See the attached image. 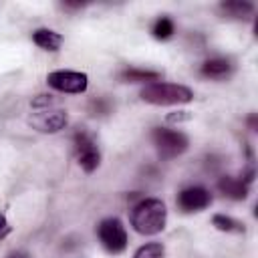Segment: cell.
<instances>
[{
	"mask_svg": "<svg viewBox=\"0 0 258 258\" xmlns=\"http://www.w3.org/2000/svg\"><path fill=\"white\" fill-rule=\"evenodd\" d=\"M212 204V194L202 187V185H189L185 189L179 191L177 196V206L181 208V212H202Z\"/></svg>",
	"mask_w": 258,
	"mask_h": 258,
	"instance_id": "obj_8",
	"label": "cell"
},
{
	"mask_svg": "<svg viewBox=\"0 0 258 258\" xmlns=\"http://www.w3.org/2000/svg\"><path fill=\"white\" fill-rule=\"evenodd\" d=\"M248 123H250V129H256V115H252V117L248 119Z\"/></svg>",
	"mask_w": 258,
	"mask_h": 258,
	"instance_id": "obj_22",
	"label": "cell"
},
{
	"mask_svg": "<svg viewBox=\"0 0 258 258\" xmlns=\"http://www.w3.org/2000/svg\"><path fill=\"white\" fill-rule=\"evenodd\" d=\"M103 248L111 254H119L127 248V232L119 218H105L97 228Z\"/></svg>",
	"mask_w": 258,
	"mask_h": 258,
	"instance_id": "obj_4",
	"label": "cell"
},
{
	"mask_svg": "<svg viewBox=\"0 0 258 258\" xmlns=\"http://www.w3.org/2000/svg\"><path fill=\"white\" fill-rule=\"evenodd\" d=\"M8 258H30V256H28L26 252H12Z\"/></svg>",
	"mask_w": 258,
	"mask_h": 258,
	"instance_id": "obj_21",
	"label": "cell"
},
{
	"mask_svg": "<svg viewBox=\"0 0 258 258\" xmlns=\"http://www.w3.org/2000/svg\"><path fill=\"white\" fill-rule=\"evenodd\" d=\"M69 123V115L62 109H40L28 119V125L40 133H58Z\"/></svg>",
	"mask_w": 258,
	"mask_h": 258,
	"instance_id": "obj_7",
	"label": "cell"
},
{
	"mask_svg": "<svg viewBox=\"0 0 258 258\" xmlns=\"http://www.w3.org/2000/svg\"><path fill=\"white\" fill-rule=\"evenodd\" d=\"M12 232V226H10V222L6 220V216L4 214H0V240H4L8 234Z\"/></svg>",
	"mask_w": 258,
	"mask_h": 258,
	"instance_id": "obj_20",
	"label": "cell"
},
{
	"mask_svg": "<svg viewBox=\"0 0 258 258\" xmlns=\"http://www.w3.org/2000/svg\"><path fill=\"white\" fill-rule=\"evenodd\" d=\"M141 99L151 105H183L194 99V91L177 83H149L141 89Z\"/></svg>",
	"mask_w": 258,
	"mask_h": 258,
	"instance_id": "obj_2",
	"label": "cell"
},
{
	"mask_svg": "<svg viewBox=\"0 0 258 258\" xmlns=\"http://www.w3.org/2000/svg\"><path fill=\"white\" fill-rule=\"evenodd\" d=\"M54 103V99H52V95H36L34 99H32V107L34 109H48L50 105Z\"/></svg>",
	"mask_w": 258,
	"mask_h": 258,
	"instance_id": "obj_17",
	"label": "cell"
},
{
	"mask_svg": "<svg viewBox=\"0 0 258 258\" xmlns=\"http://www.w3.org/2000/svg\"><path fill=\"white\" fill-rule=\"evenodd\" d=\"M46 83L54 91L69 93V95H79V93L87 91L89 77H87V73H79V71H52V73H48Z\"/></svg>",
	"mask_w": 258,
	"mask_h": 258,
	"instance_id": "obj_5",
	"label": "cell"
},
{
	"mask_svg": "<svg viewBox=\"0 0 258 258\" xmlns=\"http://www.w3.org/2000/svg\"><path fill=\"white\" fill-rule=\"evenodd\" d=\"M73 143H75V153H77L79 165L83 167V171L93 173L101 163V153H99L97 143L93 141V137L87 131H77L73 137Z\"/></svg>",
	"mask_w": 258,
	"mask_h": 258,
	"instance_id": "obj_6",
	"label": "cell"
},
{
	"mask_svg": "<svg viewBox=\"0 0 258 258\" xmlns=\"http://www.w3.org/2000/svg\"><path fill=\"white\" fill-rule=\"evenodd\" d=\"M212 224L216 230L220 232H228V234H242L244 232V224L230 218V216H224V214H216L212 218Z\"/></svg>",
	"mask_w": 258,
	"mask_h": 258,
	"instance_id": "obj_14",
	"label": "cell"
},
{
	"mask_svg": "<svg viewBox=\"0 0 258 258\" xmlns=\"http://www.w3.org/2000/svg\"><path fill=\"white\" fill-rule=\"evenodd\" d=\"M131 226L141 236H155L165 228L167 210L165 204L157 198H145L137 202L131 210Z\"/></svg>",
	"mask_w": 258,
	"mask_h": 258,
	"instance_id": "obj_1",
	"label": "cell"
},
{
	"mask_svg": "<svg viewBox=\"0 0 258 258\" xmlns=\"http://www.w3.org/2000/svg\"><path fill=\"white\" fill-rule=\"evenodd\" d=\"M121 79L125 83H155L161 79L157 71H145V69H125L121 73Z\"/></svg>",
	"mask_w": 258,
	"mask_h": 258,
	"instance_id": "obj_12",
	"label": "cell"
},
{
	"mask_svg": "<svg viewBox=\"0 0 258 258\" xmlns=\"http://www.w3.org/2000/svg\"><path fill=\"white\" fill-rule=\"evenodd\" d=\"M133 258H165V248L161 242H147L135 250Z\"/></svg>",
	"mask_w": 258,
	"mask_h": 258,
	"instance_id": "obj_16",
	"label": "cell"
},
{
	"mask_svg": "<svg viewBox=\"0 0 258 258\" xmlns=\"http://www.w3.org/2000/svg\"><path fill=\"white\" fill-rule=\"evenodd\" d=\"M91 107L95 109V115H103V113L109 111V103H107L105 99H95V101L91 103Z\"/></svg>",
	"mask_w": 258,
	"mask_h": 258,
	"instance_id": "obj_19",
	"label": "cell"
},
{
	"mask_svg": "<svg viewBox=\"0 0 258 258\" xmlns=\"http://www.w3.org/2000/svg\"><path fill=\"white\" fill-rule=\"evenodd\" d=\"M151 139H153V145H155L157 153L163 159L177 157V155H181L187 149V137L181 131L155 127L153 133H151Z\"/></svg>",
	"mask_w": 258,
	"mask_h": 258,
	"instance_id": "obj_3",
	"label": "cell"
},
{
	"mask_svg": "<svg viewBox=\"0 0 258 258\" xmlns=\"http://www.w3.org/2000/svg\"><path fill=\"white\" fill-rule=\"evenodd\" d=\"M32 42L36 46H40L42 50L56 52L62 44V34H58L56 30H50V28H38L32 32Z\"/></svg>",
	"mask_w": 258,
	"mask_h": 258,
	"instance_id": "obj_11",
	"label": "cell"
},
{
	"mask_svg": "<svg viewBox=\"0 0 258 258\" xmlns=\"http://www.w3.org/2000/svg\"><path fill=\"white\" fill-rule=\"evenodd\" d=\"M252 10H254V6L250 2H240V0H228V2L220 4V12L224 16H230V18H244Z\"/></svg>",
	"mask_w": 258,
	"mask_h": 258,
	"instance_id": "obj_13",
	"label": "cell"
},
{
	"mask_svg": "<svg viewBox=\"0 0 258 258\" xmlns=\"http://www.w3.org/2000/svg\"><path fill=\"white\" fill-rule=\"evenodd\" d=\"M189 117H191L189 111H173V113H169V115L165 117V121H167V123H181V121H187Z\"/></svg>",
	"mask_w": 258,
	"mask_h": 258,
	"instance_id": "obj_18",
	"label": "cell"
},
{
	"mask_svg": "<svg viewBox=\"0 0 258 258\" xmlns=\"http://www.w3.org/2000/svg\"><path fill=\"white\" fill-rule=\"evenodd\" d=\"M232 62L228 58H208L200 73L206 77V79H214V81H222V79H228L232 75Z\"/></svg>",
	"mask_w": 258,
	"mask_h": 258,
	"instance_id": "obj_9",
	"label": "cell"
},
{
	"mask_svg": "<svg viewBox=\"0 0 258 258\" xmlns=\"http://www.w3.org/2000/svg\"><path fill=\"white\" fill-rule=\"evenodd\" d=\"M218 189L230 200H246V196H248V183H244L240 177H232V175H222L218 179Z\"/></svg>",
	"mask_w": 258,
	"mask_h": 258,
	"instance_id": "obj_10",
	"label": "cell"
},
{
	"mask_svg": "<svg viewBox=\"0 0 258 258\" xmlns=\"http://www.w3.org/2000/svg\"><path fill=\"white\" fill-rule=\"evenodd\" d=\"M151 32H153V36L157 38V40H167L173 32H175V26H173V20L171 18H167V16H161V18H157L155 22H153V28H151Z\"/></svg>",
	"mask_w": 258,
	"mask_h": 258,
	"instance_id": "obj_15",
	"label": "cell"
}]
</instances>
